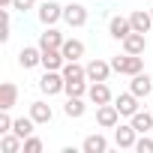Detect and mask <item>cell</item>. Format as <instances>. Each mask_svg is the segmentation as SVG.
I'll use <instances>...</instances> for the list:
<instances>
[{
    "mask_svg": "<svg viewBox=\"0 0 153 153\" xmlns=\"http://www.w3.org/2000/svg\"><path fill=\"white\" fill-rule=\"evenodd\" d=\"M108 33H111L114 39H120V42H123V39L132 33V21H129V18H123V15H114V18H111V24H108Z\"/></svg>",
    "mask_w": 153,
    "mask_h": 153,
    "instance_id": "cell-12",
    "label": "cell"
},
{
    "mask_svg": "<svg viewBox=\"0 0 153 153\" xmlns=\"http://www.w3.org/2000/svg\"><path fill=\"white\" fill-rule=\"evenodd\" d=\"M0 6H3V9H9V6H12V0H0Z\"/></svg>",
    "mask_w": 153,
    "mask_h": 153,
    "instance_id": "cell-31",
    "label": "cell"
},
{
    "mask_svg": "<svg viewBox=\"0 0 153 153\" xmlns=\"http://www.w3.org/2000/svg\"><path fill=\"white\" fill-rule=\"evenodd\" d=\"M0 150L3 153H18V150H24V138L15 135V132H6L3 138H0Z\"/></svg>",
    "mask_w": 153,
    "mask_h": 153,
    "instance_id": "cell-23",
    "label": "cell"
},
{
    "mask_svg": "<svg viewBox=\"0 0 153 153\" xmlns=\"http://www.w3.org/2000/svg\"><path fill=\"white\" fill-rule=\"evenodd\" d=\"M114 69H111V63H105V60H90L87 63V81H108V75H111Z\"/></svg>",
    "mask_w": 153,
    "mask_h": 153,
    "instance_id": "cell-8",
    "label": "cell"
},
{
    "mask_svg": "<svg viewBox=\"0 0 153 153\" xmlns=\"http://www.w3.org/2000/svg\"><path fill=\"white\" fill-rule=\"evenodd\" d=\"M60 72H63L66 81H87V66H81L78 60H66Z\"/></svg>",
    "mask_w": 153,
    "mask_h": 153,
    "instance_id": "cell-11",
    "label": "cell"
},
{
    "mask_svg": "<svg viewBox=\"0 0 153 153\" xmlns=\"http://www.w3.org/2000/svg\"><path fill=\"white\" fill-rule=\"evenodd\" d=\"M129 120H132V126L138 129V135H147V132L153 129V114H147V111H135Z\"/></svg>",
    "mask_w": 153,
    "mask_h": 153,
    "instance_id": "cell-24",
    "label": "cell"
},
{
    "mask_svg": "<svg viewBox=\"0 0 153 153\" xmlns=\"http://www.w3.org/2000/svg\"><path fill=\"white\" fill-rule=\"evenodd\" d=\"M12 117H9V111L6 108H0V135H6V132H12Z\"/></svg>",
    "mask_w": 153,
    "mask_h": 153,
    "instance_id": "cell-27",
    "label": "cell"
},
{
    "mask_svg": "<svg viewBox=\"0 0 153 153\" xmlns=\"http://www.w3.org/2000/svg\"><path fill=\"white\" fill-rule=\"evenodd\" d=\"M63 87H66L63 72H60V69H45V75L39 78V90H42L45 96H54V93H60Z\"/></svg>",
    "mask_w": 153,
    "mask_h": 153,
    "instance_id": "cell-2",
    "label": "cell"
},
{
    "mask_svg": "<svg viewBox=\"0 0 153 153\" xmlns=\"http://www.w3.org/2000/svg\"><path fill=\"white\" fill-rule=\"evenodd\" d=\"M39 63H42V48L24 45V48L18 51V66H21V69H33V66H39Z\"/></svg>",
    "mask_w": 153,
    "mask_h": 153,
    "instance_id": "cell-10",
    "label": "cell"
},
{
    "mask_svg": "<svg viewBox=\"0 0 153 153\" xmlns=\"http://www.w3.org/2000/svg\"><path fill=\"white\" fill-rule=\"evenodd\" d=\"M63 21L69 27H84L87 24V9L81 3H69V6H63Z\"/></svg>",
    "mask_w": 153,
    "mask_h": 153,
    "instance_id": "cell-5",
    "label": "cell"
},
{
    "mask_svg": "<svg viewBox=\"0 0 153 153\" xmlns=\"http://www.w3.org/2000/svg\"><path fill=\"white\" fill-rule=\"evenodd\" d=\"M12 9H18V12H27V9H33V0H12Z\"/></svg>",
    "mask_w": 153,
    "mask_h": 153,
    "instance_id": "cell-30",
    "label": "cell"
},
{
    "mask_svg": "<svg viewBox=\"0 0 153 153\" xmlns=\"http://www.w3.org/2000/svg\"><path fill=\"white\" fill-rule=\"evenodd\" d=\"M129 90L138 96V99H147L150 93H153V78L147 72H138V75H132V84H129Z\"/></svg>",
    "mask_w": 153,
    "mask_h": 153,
    "instance_id": "cell-6",
    "label": "cell"
},
{
    "mask_svg": "<svg viewBox=\"0 0 153 153\" xmlns=\"http://www.w3.org/2000/svg\"><path fill=\"white\" fill-rule=\"evenodd\" d=\"M18 102V87L12 84V81H3V84H0V108H12Z\"/></svg>",
    "mask_w": 153,
    "mask_h": 153,
    "instance_id": "cell-18",
    "label": "cell"
},
{
    "mask_svg": "<svg viewBox=\"0 0 153 153\" xmlns=\"http://www.w3.org/2000/svg\"><path fill=\"white\" fill-rule=\"evenodd\" d=\"M135 150H138V153H153V138L141 135V138L135 141Z\"/></svg>",
    "mask_w": 153,
    "mask_h": 153,
    "instance_id": "cell-29",
    "label": "cell"
},
{
    "mask_svg": "<svg viewBox=\"0 0 153 153\" xmlns=\"http://www.w3.org/2000/svg\"><path fill=\"white\" fill-rule=\"evenodd\" d=\"M87 96H90L93 105H108V102H111V90H108L105 81H93L90 90H87Z\"/></svg>",
    "mask_w": 153,
    "mask_h": 153,
    "instance_id": "cell-14",
    "label": "cell"
},
{
    "mask_svg": "<svg viewBox=\"0 0 153 153\" xmlns=\"http://www.w3.org/2000/svg\"><path fill=\"white\" fill-rule=\"evenodd\" d=\"M129 21H132V30H138V33H147V30L153 27V15L144 12V9H135V12L129 15Z\"/></svg>",
    "mask_w": 153,
    "mask_h": 153,
    "instance_id": "cell-19",
    "label": "cell"
},
{
    "mask_svg": "<svg viewBox=\"0 0 153 153\" xmlns=\"http://www.w3.org/2000/svg\"><path fill=\"white\" fill-rule=\"evenodd\" d=\"M33 126H36L33 117H18V120L12 123V132L21 135V138H30V135H33Z\"/></svg>",
    "mask_w": 153,
    "mask_h": 153,
    "instance_id": "cell-25",
    "label": "cell"
},
{
    "mask_svg": "<svg viewBox=\"0 0 153 153\" xmlns=\"http://www.w3.org/2000/svg\"><path fill=\"white\" fill-rule=\"evenodd\" d=\"M30 117L36 120V126H45V123H51L54 111H51L48 102H33V105H30Z\"/></svg>",
    "mask_w": 153,
    "mask_h": 153,
    "instance_id": "cell-17",
    "label": "cell"
},
{
    "mask_svg": "<svg viewBox=\"0 0 153 153\" xmlns=\"http://www.w3.org/2000/svg\"><path fill=\"white\" fill-rule=\"evenodd\" d=\"M150 15H153V9H150Z\"/></svg>",
    "mask_w": 153,
    "mask_h": 153,
    "instance_id": "cell-32",
    "label": "cell"
},
{
    "mask_svg": "<svg viewBox=\"0 0 153 153\" xmlns=\"http://www.w3.org/2000/svg\"><path fill=\"white\" fill-rule=\"evenodd\" d=\"M24 153H42V141H39L36 135L24 138Z\"/></svg>",
    "mask_w": 153,
    "mask_h": 153,
    "instance_id": "cell-28",
    "label": "cell"
},
{
    "mask_svg": "<svg viewBox=\"0 0 153 153\" xmlns=\"http://www.w3.org/2000/svg\"><path fill=\"white\" fill-rule=\"evenodd\" d=\"M90 87L84 84V81H66V87H63V93L66 96H84Z\"/></svg>",
    "mask_w": 153,
    "mask_h": 153,
    "instance_id": "cell-26",
    "label": "cell"
},
{
    "mask_svg": "<svg viewBox=\"0 0 153 153\" xmlns=\"http://www.w3.org/2000/svg\"><path fill=\"white\" fill-rule=\"evenodd\" d=\"M111 69L120 75H138V72H144V57L141 54H123V57L117 54L111 60Z\"/></svg>",
    "mask_w": 153,
    "mask_h": 153,
    "instance_id": "cell-1",
    "label": "cell"
},
{
    "mask_svg": "<svg viewBox=\"0 0 153 153\" xmlns=\"http://www.w3.org/2000/svg\"><path fill=\"white\" fill-rule=\"evenodd\" d=\"M60 51H63L66 60H81V57H84V42H81V39H66Z\"/></svg>",
    "mask_w": 153,
    "mask_h": 153,
    "instance_id": "cell-22",
    "label": "cell"
},
{
    "mask_svg": "<svg viewBox=\"0 0 153 153\" xmlns=\"http://www.w3.org/2000/svg\"><path fill=\"white\" fill-rule=\"evenodd\" d=\"M63 63H66V57L60 48H42V66L45 69H63Z\"/></svg>",
    "mask_w": 153,
    "mask_h": 153,
    "instance_id": "cell-16",
    "label": "cell"
},
{
    "mask_svg": "<svg viewBox=\"0 0 153 153\" xmlns=\"http://www.w3.org/2000/svg\"><path fill=\"white\" fill-rule=\"evenodd\" d=\"M81 150H84V153H105V150H108V141H105V135L96 132V135H87V138H84Z\"/></svg>",
    "mask_w": 153,
    "mask_h": 153,
    "instance_id": "cell-20",
    "label": "cell"
},
{
    "mask_svg": "<svg viewBox=\"0 0 153 153\" xmlns=\"http://www.w3.org/2000/svg\"><path fill=\"white\" fill-rule=\"evenodd\" d=\"M96 123L102 126V129H114L117 123H120V111H117V105H96Z\"/></svg>",
    "mask_w": 153,
    "mask_h": 153,
    "instance_id": "cell-3",
    "label": "cell"
},
{
    "mask_svg": "<svg viewBox=\"0 0 153 153\" xmlns=\"http://www.w3.org/2000/svg\"><path fill=\"white\" fill-rule=\"evenodd\" d=\"M63 33L54 27H45V33H39V48H63Z\"/></svg>",
    "mask_w": 153,
    "mask_h": 153,
    "instance_id": "cell-15",
    "label": "cell"
},
{
    "mask_svg": "<svg viewBox=\"0 0 153 153\" xmlns=\"http://www.w3.org/2000/svg\"><path fill=\"white\" fill-rule=\"evenodd\" d=\"M63 18V6L60 3H54V0H45V3L39 6V21L45 24V27H51L54 21H60Z\"/></svg>",
    "mask_w": 153,
    "mask_h": 153,
    "instance_id": "cell-7",
    "label": "cell"
},
{
    "mask_svg": "<svg viewBox=\"0 0 153 153\" xmlns=\"http://www.w3.org/2000/svg\"><path fill=\"white\" fill-rule=\"evenodd\" d=\"M135 135H138V129H135L132 123H129V126H123V123L114 126V144L123 147V150H132V147H135V141H138Z\"/></svg>",
    "mask_w": 153,
    "mask_h": 153,
    "instance_id": "cell-4",
    "label": "cell"
},
{
    "mask_svg": "<svg viewBox=\"0 0 153 153\" xmlns=\"http://www.w3.org/2000/svg\"><path fill=\"white\" fill-rule=\"evenodd\" d=\"M114 105H117V111H120V117H132L135 111H138V96L129 90V93H117V99H114Z\"/></svg>",
    "mask_w": 153,
    "mask_h": 153,
    "instance_id": "cell-9",
    "label": "cell"
},
{
    "mask_svg": "<svg viewBox=\"0 0 153 153\" xmlns=\"http://www.w3.org/2000/svg\"><path fill=\"white\" fill-rule=\"evenodd\" d=\"M123 51H126V54H144V51H147V39H144V33L132 30V33L123 39Z\"/></svg>",
    "mask_w": 153,
    "mask_h": 153,
    "instance_id": "cell-13",
    "label": "cell"
},
{
    "mask_svg": "<svg viewBox=\"0 0 153 153\" xmlns=\"http://www.w3.org/2000/svg\"><path fill=\"white\" fill-rule=\"evenodd\" d=\"M84 111H87V105H84V99H81V96H69V99H66V105H63V114H66V117H72V120H78Z\"/></svg>",
    "mask_w": 153,
    "mask_h": 153,
    "instance_id": "cell-21",
    "label": "cell"
}]
</instances>
